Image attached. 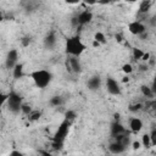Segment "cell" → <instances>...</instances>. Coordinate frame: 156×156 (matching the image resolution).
Segmentation results:
<instances>
[{
	"label": "cell",
	"instance_id": "cell-23",
	"mask_svg": "<svg viewBox=\"0 0 156 156\" xmlns=\"http://www.w3.org/2000/svg\"><path fill=\"white\" fill-rule=\"evenodd\" d=\"M122 72L126 73L127 76L130 74V73H133V72H134V68H133L132 63H124V65L122 66Z\"/></svg>",
	"mask_w": 156,
	"mask_h": 156
},
{
	"label": "cell",
	"instance_id": "cell-13",
	"mask_svg": "<svg viewBox=\"0 0 156 156\" xmlns=\"http://www.w3.org/2000/svg\"><path fill=\"white\" fill-rule=\"evenodd\" d=\"M56 34L54 33V32H50L46 37H45V39H44V46H45V49H48V50H52L54 48H55V45H56Z\"/></svg>",
	"mask_w": 156,
	"mask_h": 156
},
{
	"label": "cell",
	"instance_id": "cell-19",
	"mask_svg": "<svg viewBox=\"0 0 156 156\" xmlns=\"http://www.w3.org/2000/svg\"><path fill=\"white\" fill-rule=\"evenodd\" d=\"M140 144H141V146H144V147H146V149H149V147L152 146L149 134H144V135L141 136V141H140Z\"/></svg>",
	"mask_w": 156,
	"mask_h": 156
},
{
	"label": "cell",
	"instance_id": "cell-1",
	"mask_svg": "<svg viewBox=\"0 0 156 156\" xmlns=\"http://www.w3.org/2000/svg\"><path fill=\"white\" fill-rule=\"evenodd\" d=\"M65 49H66V54L68 56H74V57H79L84 50L87 49L85 44L82 41V39L79 37H72V38H68L66 40V45H65Z\"/></svg>",
	"mask_w": 156,
	"mask_h": 156
},
{
	"label": "cell",
	"instance_id": "cell-17",
	"mask_svg": "<svg viewBox=\"0 0 156 156\" xmlns=\"http://www.w3.org/2000/svg\"><path fill=\"white\" fill-rule=\"evenodd\" d=\"M151 1H149V0H144V1H141L140 2V6H139V13H146L149 10H150V7H151Z\"/></svg>",
	"mask_w": 156,
	"mask_h": 156
},
{
	"label": "cell",
	"instance_id": "cell-2",
	"mask_svg": "<svg viewBox=\"0 0 156 156\" xmlns=\"http://www.w3.org/2000/svg\"><path fill=\"white\" fill-rule=\"evenodd\" d=\"M30 78L33 79L37 88L45 89L50 84V82L52 79V74L46 69H37L30 73Z\"/></svg>",
	"mask_w": 156,
	"mask_h": 156
},
{
	"label": "cell",
	"instance_id": "cell-11",
	"mask_svg": "<svg viewBox=\"0 0 156 156\" xmlns=\"http://www.w3.org/2000/svg\"><path fill=\"white\" fill-rule=\"evenodd\" d=\"M127 133H128L127 129H126L118 121H115V122L111 124V135H112L113 138H118V136L124 135V134H127Z\"/></svg>",
	"mask_w": 156,
	"mask_h": 156
},
{
	"label": "cell",
	"instance_id": "cell-7",
	"mask_svg": "<svg viewBox=\"0 0 156 156\" xmlns=\"http://www.w3.org/2000/svg\"><path fill=\"white\" fill-rule=\"evenodd\" d=\"M128 30L133 34V35H141L146 32V28H145V24L141 22V21H133L128 24Z\"/></svg>",
	"mask_w": 156,
	"mask_h": 156
},
{
	"label": "cell",
	"instance_id": "cell-12",
	"mask_svg": "<svg viewBox=\"0 0 156 156\" xmlns=\"http://www.w3.org/2000/svg\"><path fill=\"white\" fill-rule=\"evenodd\" d=\"M108 150H110V152L113 154V155H119V154L124 152L126 146H124L122 143L115 140V141H112V143L108 145Z\"/></svg>",
	"mask_w": 156,
	"mask_h": 156
},
{
	"label": "cell",
	"instance_id": "cell-31",
	"mask_svg": "<svg viewBox=\"0 0 156 156\" xmlns=\"http://www.w3.org/2000/svg\"><path fill=\"white\" fill-rule=\"evenodd\" d=\"M29 41H30V40H29L28 38H23V39H22V43H23V45H24V46L29 45Z\"/></svg>",
	"mask_w": 156,
	"mask_h": 156
},
{
	"label": "cell",
	"instance_id": "cell-25",
	"mask_svg": "<svg viewBox=\"0 0 156 156\" xmlns=\"http://www.w3.org/2000/svg\"><path fill=\"white\" fill-rule=\"evenodd\" d=\"M141 108H143V104H140V102H136V104H133V105L129 106V110H130L132 112H138V111H140Z\"/></svg>",
	"mask_w": 156,
	"mask_h": 156
},
{
	"label": "cell",
	"instance_id": "cell-6",
	"mask_svg": "<svg viewBox=\"0 0 156 156\" xmlns=\"http://www.w3.org/2000/svg\"><path fill=\"white\" fill-rule=\"evenodd\" d=\"M105 87H106V90L108 94L113 95V96H117L121 94V87L118 84V82L111 77L106 78V82H105Z\"/></svg>",
	"mask_w": 156,
	"mask_h": 156
},
{
	"label": "cell",
	"instance_id": "cell-26",
	"mask_svg": "<svg viewBox=\"0 0 156 156\" xmlns=\"http://www.w3.org/2000/svg\"><path fill=\"white\" fill-rule=\"evenodd\" d=\"M6 100H7V94L0 91V113H1V107L4 106V104H6Z\"/></svg>",
	"mask_w": 156,
	"mask_h": 156
},
{
	"label": "cell",
	"instance_id": "cell-27",
	"mask_svg": "<svg viewBox=\"0 0 156 156\" xmlns=\"http://www.w3.org/2000/svg\"><path fill=\"white\" fill-rule=\"evenodd\" d=\"M149 136H150V140H151L152 146H154V145H156V129H155V128H152V129H151V132H150Z\"/></svg>",
	"mask_w": 156,
	"mask_h": 156
},
{
	"label": "cell",
	"instance_id": "cell-3",
	"mask_svg": "<svg viewBox=\"0 0 156 156\" xmlns=\"http://www.w3.org/2000/svg\"><path fill=\"white\" fill-rule=\"evenodd\" d=\"M69 126H71V122H68L67 119H65L57 128L55 135H54V147L55 149H61L62 147V144L68 134V130H69Z\"/></svg>",
	"mask_w": 156,
	"mask_h": 156
},
{
	"label": "cell",
	"instance_id": "cell-21",
	"mask_svg": "<svg viewBox=\"0 0 156 156\" xmlns=\"http://www.w3.org/2000/svg\"><path fill=\"white\" fill-rule=\"evenodd\" d=\"M41 116V112L40 111H37V110H32V112L28 115V119L30 122H34V121H38Z\"/></svg>",
	"mask_w": 156,
	"mask_h": 156
},
{
	"label": "cell",
	"instance_id": "cell-8",
	"mask_svg": "<svg viewBox=\"0 0 156 156\" xmlns=\"http://www.w3.org/2000/svg\"><path fill=\"white\" fill-rule=\"evenodd\" d=\"M17 63H18V51H17L16 49H11V50L7 52V55H6L5 66H6V68L12 69Z\"/></svg>",
	"mask_w": 156,
	"mask_h": 156
},
{
	"label": "cell",
	"instance_id": "cell-20",
	"mask_svg": "<svg viewBox=\"0 0 156 156\" xmlns=\"http://www.w3.org/2000/svg\"><path fill=\"white\" fill-rule=\"evenodd\" d=\"M50 105L51 106H55V107H57V106H61L62 104H63V100H62V98L61 96H52L51 99H50Z\"/></svg>",
	"mask_w": 156,
	"mask_h": 156
},
{
	"label": "cell",
	"instance_id": "cell-22",
	"mask_svg": "<svg viewBox=\"0 0 156 156\" xmlns=\"http://www.w3.org/2000/svg\"><path fill=\"white\" fill-rule=\"evenodd\" d=\"M143 55H144V51L141 49H138V48L133 49V58L134 60H141Z\"/></svg>",
	"mask_w": 156,
	"mask_h": 156
},
{
	"label": "cell",
	"instance_id": "cell-9",
	"mask_svg": "<svg viewBox=\"0 0 156 156\" xmlns=\"http://www.w3.org/2000/svg\"><path fill=\"white\" fill-rule=\"evenodd\" d=\"M91 20H93V12L89 11V10H84V11L79 12L78 16L76 17L77 26H85V24H88Z\"/></svg>",
	"mask_w": 156,
	"mask_h": 156
},
{
	"label": "cell",
	"instance_id": "cell-10",
	"mask_svg": "<svg viewBox=\"0 0 156 156\" xmlns=\"http://www.w3.org/2000/svg\"><path fill=\"white\" fill-rule=\"evenodd\" d=\"M128 127H129V129H130L132 133L138 134L143 129V121L139 117H132V118H129Z\"/></svg>",
	"mask_w": 156,
	"mask_h": 156
},
{
	"label": "cell",
	"instance_id": "cell-16",
	"mask_svg": "<svg viewBox=\"0 0 156 156\" xmlns=\"http://www.w3.org/2000/svg\"><path fill=\"white\" fill-rule=\"evenodd\" d=\"M12 74L16 79H20L23 77V65L22 63H17L13 68H12Z\"/></svg>",
	"mask_w": 156,
	"mask_h": 156
},
{
	"label": "cell",
	"instance_id": "cell-15",
	"mask_svg": "<svg viewBox=\"0 0 156 156\" xmlns=\"http://www.w3.org/2000/svg\"><path fill=\"white\" fill-rule=\"evenodd\" d=\"M140 90H141L143 96L146 98V99H152L154 95H155V90L151 87H149V85H141Z\"/></svg>",
	"mask_w": 156,
	"mask_h": 156
},
{
	"label": "cell",
	"instance_id": "cell-18",
	"mask_svg": "<svg viewBox=\"0 0 156 156\" xmlns=\"http://www.w3.org/2000/svg\"><path fill=\"white\" fill-rule=\"evenodd\" d=\"M94 41H96L99 45H100V44H105V43H106V37H105V34H104L102 32H96V33L94 34Z\"/></svg>",
	"mask_w": 156,
	"mask_h": 156
},
{
	"label": "cell",
	"instance_id": "cell-14",
	"mask_svg": "<svg viewBox=\"0 0 156 156\" xmlns=\"http://www.w3.org/2000/svg\"><path fill=\"white\" fill-rule=\"evenodd\" d=\"M87 85H88V88H89L90 90H93V91H94V90H98V89L101 87V78H100L99 76H93L91 78H89Z\"/></svg>",
	"mask_w": 156,
	"mask_h": 156
},
{
	"label": "cell",
	"instance_id": "cell-28",
	"mask_svg": "<svg viewBox=\"0 0 156 156\" xmlns=\"http://www.w3.org/2000/svg\"><path fill=\"white\" fill-rule=\"evenodd\" d=\"M21 112H23L26 116H28V115L32 112V108H30V106H29V105L23 104V105H22V107H21Z\"/></svg>",
	"mask_w": 156,
	"mask_h": 156
},
{
	"label": "cell",
	"instance_id": "cell-24",
	"mask_svg": "<svg viewBox=\"0 0 156 156\" xmlns=\"http://www.w3.org/2000/svg\"><path fill=\"white\" fill-rule=\"evenodd\" d=\"M76 117H77V113H76L73 110H68V111H66V113H65V119H67L68 122H72Z\"/></svg>",
	"mask_w": 156,
	"mask_h": 156
},
{
	"label": "cell",
	"instance_id": "cell-5",
	"mask_svg": "<svg viewBox=\"0 0 156 156\" xmlns=\"http://www.w3.org/2000/svg\"><path fill=\"white\" fill-rule=\"evenodd\" d=\"M67 69L72 73H79L82 71V63L79 61L78 57H74V56H68L66 58V62H65Z\"/></svg>",
	"mask_w": 156,
	"mask_h": 156
},
{
	"label": "cell",
	"instance_id": "cell-30",
	"mask_svg": "<svg viewBox=\"0 0 156 156\" xmlns=\"http://www.w3.org/2000/svg\"><path fill=\"white\" fill-rule=\"evenodd\" d=\"M132 146H133V149H134V150H138V149H140V147H141V144H140V141H136V140H135V141H133V143H132Z\"/></svg>",
	"mask_w": 156,
	"mask_h": 156
},
{
	"label": "cell",
	"instance_id": "cell-32",
	"mask_svg": "<svg viewBox=\"0 0 156 156\" xmlns=\"http://www.w3.org/2000/svg\"><path fill=\"white\" fill-rule=\"evenodd\" d=\"M1 21H4V12L0 10V22H1Z\"/></svg>",
	"mask_w": 156,
	"mask_h": 156
},
{
	"label": "cell",
	"instance_id": "cell-29",
	"mask_svg": "<svg viewBox=\"0 0 156 156\" xmlns=\"http://www.w3.org/2000/svg\"><path fill=\"white\" fill-rule=\"evenodd\" d=\"M9 156H23V154H22L21 151H18V150H12V151L9 154Z\"/></svg>",
	"mask_w": 156,
	"mask_h": 156
},
{
	"label": "cell",
	"instance_id": "cell-4",
	"mask_svg": "<svg viewBox=\"0 0 156 156\" xmlns=\"http://www.w3.org/2000/svg\"><path fill=\"white\" fill-rule=\"evenodd\" d=\"M6 104H7V107L9 110L12 112V113H20L21 112V107L23 105V101H22V98L20 94L15 93V91H11L10 94H7V100H6Z\"/></svg>",
	"mask_w": 156,
	"mask_h": 156
}]
</instances>
